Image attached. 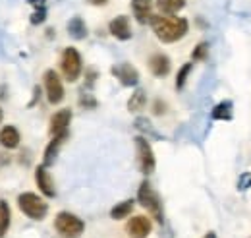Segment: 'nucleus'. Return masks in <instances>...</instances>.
<instances>
[{
    "instance_id": "1",
    "label": "nucleus",
    "mask_w": 251,
    "mask_h": 238,
    "mask_svg": "<svg viewBox=\"0 0 251 238\" xmlns=\"http://www.w3.org/2000/svg\"><path fill=\"white\" fill-rule=\"evenodd\" d=\"M153 31L157 35L158 41L162 43H176L180 39H184L189 31V24L186 18H178V16H153L151 22Z\"/></svg>"
},
{
    "instance_id": "2",
    "label": "nucleus",
    "mask_w": 251,
    "mask_h": 238,
    "mask_svg": "<svg viewBox=\"0 0 251 238\" xmlns=\"http://www.w3.org/2000/svg\"><path fill=\"white\" fill-rule=\"evenodd\" d=\"M137 202L141 208L149 211V215L157 221V223H164V211H162V202L158 198V194L153 190V186L149 184V180H143L139 190H137Z\"/></svg>"
},
{
    "instance_id": "3",
    "label": "nucleus",
    "mask_w": 251,
    "mask_h": 238,
    "mask_svg": "<svg viewBox=\"0 0 251 238\" xmlns=\"http://www.w3.org/2000/svg\"><path fill=\"white\" fill-rule=\"evenodd\" d=\"M18 208L24 215H27L33 221H43L49 213V204L33 192H25L18 198Z\"/></svg>"
},
{
    "instance_id": "4",
    "label": "nucleus",
    "mask_w": 251,
    "mask_h": 238,
    "mask_svg": "<svg viewBox=\"0 0 251 238\" xmlns=\"http://www.w3.org/2000/svg\"><path fill=\"white\" fill-rule=\"evenodd\" d=\"M54 229L62 238H79L85 231V223L68 211H60L54 219Z\"/></svg>"
},
{
    "instance_id": "5",
    "label": "nucleus",
    "mask_w": 251,
    "mask_h": 238,
    "mask_svg": "<svg viewBox=\"0 0 251 238\" xmlns=\"http://www.w3.org/2000/svg\"><path fill=\"white\" fill-rule=\"evenodd\" d=\"M60 66H62L64 78L68 82H75L81 76V70H83V60H81V55L77 53V49H74V47L64 49Z\"/></svg>"
},
{
    "instance_id": "6",
    "label": "nucleus",
    "mask_w": 251,
    "mask_h": 238,
    "mask_svg": "<svg viewBox=\"0 0 251 238\" xmlns=\"http://www.w3.org/2000/svg\"><path fill=\"white\" fill-rule=\"evenodd\" d=\"M135 151H137V165H139V171H141L143 175L155 173V167H157L155 153H153L151 144H149L143 136H137V138H135Z\"/></svg>"
},
{
    "instance_id": "7",
    "label": "nucleus",
    "mask_w": 251,
    "mask_h": 238,
    "mask_svg": "<svg viewBox=\"0 0 251 238\" xmlns=\"http://www.w3.org/2000/svg\"><path fill=\"white\" fill-rule=\"evenodd\" d=\"M45 91H47V99L50 105H60L64 101V86L58 78V74L54 70H47L45 72Z\"/></svg>"
},
{
    "instance_id": "8",
    "label": "nucleus",
    "mask_w": 251,
    "mask_h": 238,
    "mask_svg": "<svg viewBox=\"0 0 251 238\" xmlns=\"http://www.w3.org/2000/svg\"><path fill=\"white\" fill-rule=\"evenodd\" d=\"M112 74L114 78L124 86V88H135L139 84V72L135 70V66H131L129 62H120L116 66H112Z\"/></svg>"
},
{
    "instance_id": "9",
    "label": "nucleus",
    "mask_w": 251,
    "mask_h": 238,
    "mask_svg": "<svg viewBox=\"0 0 251 238\" xmlns=\"http://www.w3.org/2000/svg\"><path fill=\"white\" fill-rule=\"evenodd\" d=\"M151 229H153L151 219L145 215H135L126 225V233L129 238H147L151 235Z\"/></svg>"
},
{
    "instance_id": "10",
    "label": "nucleus",
    "mask_w": 251,
    "mask_h": 238,
    "mask_svg": "<svg viewBox=\"0 0 251 238\" xmlns=\"http://www.w3.org/2000/svg\"><path fill=\"white\" fill-rule=\"evenodd\" d=\"M35 182H37V186H39V190H41L43 196H47V198H54V196H56L54 180H52L49 169H47L45 165L37 167V171H35Z\"/></svg>"
},
{
    "instance_id": "11",
    "label": "nucleus",
    "mask_w": 251,
    "mask_h": 238,
    "mask_svg": "<svg viewBox=\"0 0 251 238\" xmlns=\"http://www.w3.org/2000/svg\"><path fill=\"white\" fill-rule=\"evenodd\" d=\"M108 31L112 37H116L118 41H129L131 39V26L127 16H116L110 24H108Z\"/></svg>"
},
{
    "instance_id": "12",
    "label": "nucleus",
    "mask_w": 251,
    "mask_h": 238,
    "mask_svg": "<svg viewBox=\"0 0 251 238\" xmlns=\"http://www.w3.org/2000/svg\"><path fill=\"white\" fill-rule=\"evenodd\" d=\"M70 122H72V111L70 109H60L58 113H54L52 119H50V136L68 134Z\"/></svg>"
},
{
    "instance_id": "13",
    "label": "nucleus",
    "mask_w": 251,
    "mask_h": 238,
    "mask_svg": "<svg viewBox=\"0 0 251 238\" xmlns=\"http://www.w3.org/2000/svg\"><path fill=\"white\" fill-rule=\"evenodd\" d=\"M131 10L137 24L145 26L153 18V0H131Z\"/></svg>"
},
{
    "instance_id": "14",
    "label": "nucleus",
    "mask_w": 251,
    "mask_h": 238,
    "mask_svg": "<svg viewBox=\"0 0 251 238\" xmlns=\"http://www.w3.org/2000/svg\"><path fill=\"white\" fill-rule=\"evenodd\" d=\"M170 68H172L170 59H168L166 55H162V53L153 55V57L149 59V70H151V74H153V76H157V78H164V76H168V74H170Z\"/></svg>"
},
{
    "instance_id": "15",
    "label": "nucleus",
    "mask_w": 251,
    "mask_h": 238,
    "mask_svg": "<svg viewBox=\"0 0 251 238\" xmlns=\"http://www.w3.org/2000/svg\"><path fill=\"white\" fill-rule=\"evenodd\" d=\"M66 138H68V134L52 136L50 144H49V146H47V149H45V157H43V165H45V167H49V165H52V163H54V159H56V155H58L60 148L64 146Z\"/></svg>"
},
{
    "instance_id": "16",
    "label": "nucleus",
    "mask_w": 251,
    "mask_h": 238,
    "mask_svg": "<svg viewBox=\"0 0 251 238\" xmlns=\"http://www.w3.org/2000/svg\"><path fill=\"white\" fill-rule=\"evenodd\" d=\"M20 140H22V136H20L18 128H14V126H4V128L0 130V146H2V148L16 149L20 146Z\"/></svg>"
},
{
    "instance_id": "17",
    "label": "nucleus",
    "mask_w": 251,
    "mask_h": 238,
    "mask_svg": "<svg viewBox=\"0 0 251 238\" xmlns=\"http://www.w3.org/2000/svg\"><path fill=\"white\" fill-rule=\"evenodd\" d=\"M68 35H70L72 39H75V41H81V39L87 37V26H85L83 18L74 16V18L68 22Z\"/></svg>"
},
{
    "instance_id": "18",
    "label": "nucleus",
    "mask_w": 251,
    "mask_h": 238,
    "mask_svg": "<svg viewBox=\"0 0 251 238\" xmlns=\"http://www.w3.org/2000/svg\"><path fill=\"white\" fill-rule=\"evenodd\" d=\"M186 6V0H157V8L164 16H174Z\"/></svg>"
},
{
    "instance_id": "19",
    "label": "nucleus",
    "mask_w": 251,
    "mask_h": 238,
    "mask_svg": "<svg viewBox=\"0 0 251 238\" xmlns=\"http://www.w3.org/2000/svg\"><path fill=\"white\" fill-rule=\"evenodd\" d=\"M145 105H147V95H145V91L135 89L131 93L129 101H127V111H129V113H139V111L145 109Z\"/></svg>"
},
{
    "instance_id": "20",
    "label": "nucleus",
    "mask_w": 251,
    "mask_h": 238,
    "mask_svg": "<svg viewBox=\"0 0 251 238\" xmlns=\"http://www.w3.org/2000/svg\"><path fill=\"white\" fill-rule=\"evenodd\" d=\"M232 101H220L219 105L213 109V113H211V117L215 120H232L234 117V111H232Z\"/></svg>"
},
{
    "instance_id": "21",
    "label": "nucleus",
    "mask_w": 251,
    "mask_h": 238,
    "mask_svg": "<svg viewBox=\"0 0 251 238\" xmlns=\"http://www.w3.org/2000/svg\"><path fill=\"white\" fill-rule=\"evenodd\" d=\"M10 223H12V211H10V206L0 200V238L6 237L8 229H10Z\"/></svg>"
},
{
    "instance_id": "22",
    "label": "nucleus",
    "mask_w": 251,
    "mask_h": 238,
    "mask_svg": "<svg viewBox=\"0 0 251 238\" xmlns=\"http://www.w3.org/2000/svg\"><path fill=\"white\" fill-rule=\"evenodd\" d=\"M131 211H133V200H126V202H122V204H118V206H114V208L110 209V217L114 221H122V219L131 215Z\"/></svg>"
},
{
    "instance_id": "23",
    "label": "nucleus",
    "mask_w": 251,
    "mask_h": 238,
    "mask_svg": "<svg viewBox=\"0 0 251 238\" xmlns=\"http://www.w3.org/2000/svg\"><path fill=\"white\" fill-rule=\"evenodd\" d=\"M191 68H193V64H191V62H188V64H184V66L178 70V76H176V89H182V88L186 86Z\"/></svg>"
},
{
    "instance_id": "24",
    "label": "nucleus",
    "mask_w": 251,
    "mask_h": 238,
    "mask_svg": "<svg viewBox=\"0 0 251 238\" xmlns=\"http://www.w3.org/2000/svg\"><path fill=\"white\" fill-rule=\"evenodd\" d=\"M209 57V43H199L195 49H193V53H191V60H199V62H203V60H207Z\"/></svg>"
},
{
    "instance_id": "25",
    "label": "nucleus",
    "mask_w": 251,
    "mask_h": 238,
    "mask_svg": "<svg viewBox=\"0 0 251 238\" xmlns=\"http://www.w3.org/2000/svg\"><path fill=\"white\" fill-rule=\"evenodd\" d=\"M45 20H47V6L35 8V12H33V16H31V24H33V26H39V24H43Z\"/></svg>"
},
{
    "instance_id": "26",
    "label": "nucleus",
    "mask_w": 251,
    "mask_h": 238,
    "mask_svg": "<svg viewBox=\"0 0 251 238\" xmlns=\"http://www.w3.org/2000/svg\"><path fill=\"white\" fill-rule=\"evenodd\" d=\"M135 128H139V130H143V132H149V134H153V136H157V132L149 126V120L145 119H137L135 120Z\"/></svg>"
},
{
    "instance_id": "27",
    "label": "nucleus",
    "mask_w": 251,
    "mask_h": 238,
    "mask_svg": "<svg viewBox=\"0 0 251 238\" xmlns=\"http://www.w3.org/2000/svg\"><path fill=\"white\" fill-rule=\"evenodd\" d=\"M81 105L93 109V107H97V101H95L93 97H89V95H81Z\"/></svg>"
},
{
    "instance_id": "28",
    "label": "nucleus",
    "mask_w": 251,
    "mask_h": 238,
    "mask_svg": "<svg viewBox=\"0 0 251 238\" xmlns=\"http://www.w3.org/2000/svg\"><path fill=\"white\" fill-rule=\"evenodd\" d=\"M27 2H29V4H33L35 8H41V6H47V4H45V0H27Z\"/></svg>"
},
{
    "instance_id": "29",
    "label": "nucleus",
    "mask_w": 251,
    "mask_h": 238,
    "mask_svg": "<svg viewBox=\"0 0 251 238\" xmlns=\"http://www.w3.org/2000/svg\"><path fill=\"white\" fill-rule=\"evenodd\" d=\"M155 107H157V109H155V113H157V115H162V113H164V105H162L160 101L155 103Z\"/></svg>"
},
{
    "instance_id": "30",
    "label": "nucleus",
    "mask_w": 251,
    "mask_h": 238,
    "mask_svg": "<svg viewBox=\"0 0 251 238\" xmlns=\"http://www.w3.org/2000/svg\"><path fill=\"white\" fill-rule=\"evenodd\" d=\"M91 2H93V4H97V6H102V4H106L108 0H91Z\"/></svg>"
},
{
    "instance_id": "31",
    "label": "nucleus",
    "mask_w": 251,
    "mask_h": 238,
    "mask_svg": "<svg viewBox=\"0 0 251 238\" xmlns=\"http://www.w3.org/2000/svg\"><path fill=\"white\" fill-rule=\"evenodd\" d=\"M203 238H217V235H215V233H207Z\"/></svg>"
},
{
    "instance_id": "32",
    "label": "nucleus",
    "mask_w": 251,
    "mask_h": 238,
    "mask_svg": "<svg viewBox=\"0 0 251 238\" xmlns=\"http://www.w3.org/2000/svg\"><path fill=\"white\" fill-rule=\"evenodd\" d=\"M2 119H4V113H2V109H0V124H2Z\"/></svg>"
}]
</instances>
